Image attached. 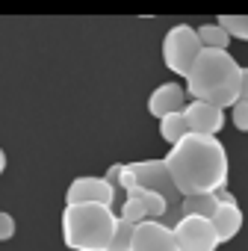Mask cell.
I'll use <instances>...</instances> for the list:
<instances>
[{
    "label": "cell",
    "instance_id": "cell-1",
    "mask_svg": "<svg viewBox=\"0 0 248 251\" xmlns=\"http://www.w3.org/2000/svg\"><path fill=\"white\" fill-rule=\"evenodd\" d=\"M172 186L180 198L192 195H216L227 183V151L216 136H192L186 133L177 145L163 157Z\"/></svg>",
    "mask_w": 248,
    "mask_h": 251
},
{
    "label": "cell",
    "instance_id": "cell-2",
    "mask_svg": "<svg viewBox=\"0 0 248 251\" xmlns=\"http://www.w3.org/2000/svg\"><path fill=\"white\" fill-rule=\"evenodd\" d=\"M239 62L227 53V50H204L198 53V59L192 62L189 74H186V89L192 95V100L219 106V109H230L239 100Z\"/></svg>",
    "mask_w": 248,
    "mask_h": 251
},
{
    "label": "cell",
    "instance_id": "cell-3",
    "mask_svg": "<svg viewBox=\"0 0 248 251\" xmlns=\"http://www.w3.org/2000/svg\"><path fill=\"white\" fill-rule=\"evenodd\" d=\"M118 216L100 204H65L62 210V242L71 251H106Z\"/></svg>",
    "mask_w": 248,
    "mask_h": 251
},
{
    "label": "cell",
    "instance_id": "cell-4",
    "mask_svg": "<svg viewBox=\"0 0 248 251\" xmlns=\"http://www.w3.org/2000/svg\"><path fill=\"white\" fill-rule=\"evenodd\" d=\"M201 53V42L195 36V27L189 24H174L166 36H163V62L172 74L186 77L192 62Z\"/></svg>",
    "mask_w": 248,
    "mask_h": 251
},
{
    "label": "cell",
    "instance_id": "cell-5",
    "mask_svg": "<svg viewBox=\"0 0 248 251\" xmlns=\"http://www.w3.org/2000/svg\"><path fill=\"white\" fill-rule=\"evenodd\" d=\"M172 233H174L177 251H216L219 248V239H216V230H213L210 219L180 216L172 225Z\"/></svg>",
    "mask_w": 248,
    "mask_h": 251
},
{
    "label": "cell",
    "instance_id": "cell-6",
    "mask_svg": "<svg viewBox=\"0 0 248 251\" xmlns=\"http://www.w3.org/2000/svg\"><path fill=\"white\" fill-rule=\"evenodd\" d=\"M65 204H100V207H112L115 204V186H109L98 175H80V177H74L68 183Z\"/></svg>",
    "mask_w": 248,
    "mask_h": 251
},
{
    "label": "cell",
    "instance_id": "cell-7",
    "mask_svg": "<svg viewBox=\"0 0 248 251\" xmlns=\"http://www.w3.org/2000/svg\"><path fill=\"white\" fill-rule=\"evenodd\" d=\"M130 251H177V242H174L172 225L145 219L142 225L133 227Z\"/></svg>",
    "mask_w": 248,
    "mask_h": 251
},
{
    "label": "cell",
    "instance_id": "cell-8",
    "mask_svg": "<svg viewBox=\"0 0 248 251\" xmlns=\"http://www.w3.org/2000/svg\"><path fill=\"white\" fill-rule=\"evenodd\" d=\"M183 121H186V130L192 136H216L224 127V109L192 100L183 106Z\"/></svg>",
    "mask_w": 248,
    "mask_h": 251
},
{
    "label": "cell",
    "instance_id": "cell-9",
    "mask_svg": "<svg viewBox=\"0 0 248 251\" xmlns=\"http://www.w3.org/2000/svg\"><path fill=\"white\" fill-rule=\"evenodd\" d=\"M213 230H216V239H219V245L222 242H230L239 230H242V225H245V216H242V207L236 204V198L230 195V192H219V207H216V213H213Z\"/></svg>",
    "mask_w": 248,
    "mask_h": 251
},
{
    "label": "cell",
    "instance_id": "cell-10",
    "mask_svg": "<svg viewBox=\"0 0 248 251\" xmlns=\"http://www.w3.org/2000/svg\"><path fill=\"white\" fill-rule=\"evenodd\" d=\"M183 106H186V92L177 83H160L148 98V112L154 118H166L172 112H180Z\"/></svg>",
    "mask_w": 248,
    "mask_h": 251
},
{
    "label": "cell",
    "instance_id": "cell-11",
    "mask_svg": "<svg viewBox=\"0 0 248 251\" xmlns=\"http://www.w3.org/2000/svg\"><path fill=\"white\" fill-rule=\"evenodd\" d=\"M219 207V192L216 195H192V198H180L177 210L180 216H198V219H213Z\"/></svg>",
    "mask_w": 248,
    "mask_h": 251
},
{
    "label": "cell",
    "instance_id": "cell-12",
    "mask_svg": "<svg viewBox=\"0 0 248 251\" xmlns=\"http://www.w3.org/2000/svg\"><path fill=\"white\" fill-rule=\"evenodd\" d=\"M195 36H198V42H201L204 50H227V45H230V36L219 24H201V27H195Z\"/></svg>",
    "mask_w": 248,
    "mask_h": 251
},
{
    "label": "cell",
    "instance_id": "cell-13",
    "mask_svg": "<svg viewBox=\"0 0 248 251\" xmlns=\"http://www.w3.org/2000/svg\"><path fill=\"white\" fill-rule=\"evenodd\" d=\"M186 121H183V109L180 112H172L166 118H160V136L169 142V145H177L183 136H186Z\"/></svg>",
    "mask_w": 248,
    "mask_h": 251
},
{
    "label": "cell",
    "instance_id": "cell-14",
    "mask_svg": "<svg viewBox=\"0 0 248 251\" xmlns=\"http://www.w3.org/2000/svg\"><path fill=\"white\" fill-rule=\"evenodd\" d=\"M216 24H219L230 39L248 42V15H219Z\"/></svg>",
    "mask_w": 248,
    "mask_h": 251
},
{
    "label": "cell",
    "instance_id": "cell-15",
    "mask_svg": "<svg viewBox=\"0 0 248 251\" xmlns=\"http://www.w3.org/2000/svg\"><path fill=\"white\" fill-rule=\"evenodd\" d=\"M130 239H133V225H127V222L118 219V225H115V230H112V239H109L106 251H130Z\"/></svg>",
    "mask_w": 248,
    "mask_h": 251
},
{
    "label": "cell",
    "instance_id": "cell-16",
    "mask_svg": "<svg viewBox=\"0 0 248 251\" xmlns=\"http://www.w3.org/2000/svg\"><path fill=\"white\" fill-rule=\"evenodd\" d=\"M121 222H127V225H142L148 216H145V207L136 201V198H124V204H121V216H118Z\"/></svg>",
    "mask_w": 248,
    "mask_h": 251
},
{
    "label": "cell",
    "instance_id": "cell-17",
    "mask_svg": "<svg viewBox=\"0 0 248 251\" xmlns=\"http://www.w3.org/2000/svg\"><path fill=\"white\" fill-rule=\"evenodd\" d=\"M230 118H233V127L248 133V100H236L230 106Z\"/></svg>",
    "mask_w": 248,
    "mask_h": 251
},
{
    "label": "cell",
    "instance_id": "cell-18",
    "mask_svg": "<svg viewBox=\"0 0 248 251\" xmlns=\"http://www.w3.org/2000/svg\"><path fill=\"white\" fill-rule=\"evenodd\" d=\"M15 236V219L9 213H0V242H6Z\"/></svg>",
    "mask_w": 248,
    "mask_h": 251
},
{
    "label": "cell",
    "instance_id": "cell-19",
    "mask_svg": "<svg viewBox=\"0 0 248 251\" xmlns=\"http://www.w3.org/2000/svg\"><path fill=\"white\" fill-rule=\"evenodd\" d=\"M239 100H248V65L239 68Z\"/></svg>",
    "mask_w": 248,
    "mask_h": 251
},
{
    "label": "cell",
    "instance_id": "cell-20",
    "mask_svg": "<svg viewBox=\"0 0 248 251\" xmlns=\"http://www.w3.org/2000/svg\"><path fill=\"white\" fill-rule=\"evenodd\" d=\"M3 172H6V151L0 148V175H3Z\"/></svg>",
    "mask_w": 248,
    "mask_h": 251
}]
</instances>
